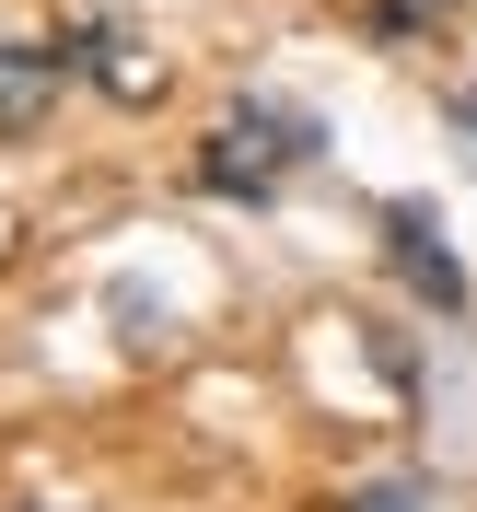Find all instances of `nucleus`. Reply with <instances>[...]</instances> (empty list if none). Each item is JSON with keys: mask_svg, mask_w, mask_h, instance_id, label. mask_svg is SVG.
Instances as JSON below:
<instances>
[{"mask_svg": "<svg viewBox=\"0 0 477 512\" xmlns=\"http://www.w3.org/2000/svg\"><path fill=\"white\" fill-rule=\"evenodd\" d=\"M419 12H466V0H419Z\"/></svg>", "mask_w": 477, "mask_h": 512, "instance_id": "7", "label": "nucleus"}, {"mask_svg": "<svg viewBox=\"0 0 477 512\" xmlns=\"http://www.w3.org/2000/svg\"><path fill=\"white\" fill-rule=\"evenodd\" d=\"M35 512H59V501H35Z\"/></svg>", "mask_w": 477, "mask_h": 512, "instance_id": "8", "label": "nucleus"}, {"mask_svg": "<svg viewBox=\"0 0 477 512\" xmlns=\"http://www.w3.org/2000/svg\"><path fill=\"white\" fill-rule=\"evenodd\" d=\"M350 512H431V489L419 478H373V489H350Z\"/></svg>", "mask_w": 477, "mask_h": 512, "instance_id": "5", "label": "nucleus"}, {"mask_svg": "<svg viewBox=\"0 0 477 512\" xmlns=\"http://www.w3.org/2000/svg\"><path fill=\"white\" fill-rule=\"evenodd\" d=\"M384 268L408 280L419 315H466L477 280H466V256L443 245V222H431V198H384Z\"/></svg>", "mask_w": 477, "mask_h": 512, "instance_id": "2", "label": "nucleus"}, {"mask_svg": "<svg viewBox=\"0 0 477 512\" xmlns=\"http://www.w3.org/2000/svg\"><path fill=\"white\" fill-rule=\"evenodd\" d=\"M443 128L466 140V163H477V82H466V94H443Z\"/></svg>", "mask_w": 477, "mask_h": 512, "instance_id": "6", "label": "nucleus"}, {"mask_svg": "<svg viewBox=\"0 0 477 512\" xmlns=\"http://www.w3.org/2000/svg\"><path fill=\"white\" fill-rule=\"evenodd\" d=\"M105 315L128 326V350H152V338H163V326H152V315H163V303H152V280H117V291H105Z\"/></svg>", "mask_w": 477, "mask_h": 512, "instance_id": "4", "label": "nucleus"}, {"mask_svg": "<svg viewBox=\"0 0 477 512\" xmlns=\"http://www.w3.org/2000/svg\"><path fill=\"white\" fill-rule=\"evenodd\" d=\"M59 82H70V47H0V140H35L47 128V105H59Z\"/></svg>", "mask_w": 477, "mask_h": 512, "instance_id": "3", "label": "nucleus"}, {"mask_svg": "<svg viewBox=\"0 0 477 512\" xmlns=\"http://www.w3.org/2000/svg\"><path fill=\"white\" fill-rule=\"evenodd\" d=\"M326 128L303 117V105H233L210 140H198V187L233 198V210H268V198L291 187V163H315Z\"/></svg>", "mask_w": 477, "mask_h": 512, "instance_id": "1", "label": "nucleus"}]
</instances>
